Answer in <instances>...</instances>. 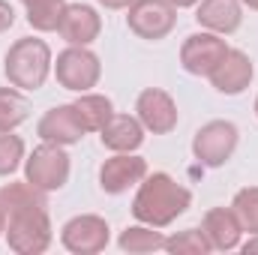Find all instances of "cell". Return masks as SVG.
I'll return each mask as SVG.
<instances>
[{
	"label": "cell",
	"mask_w": 258,
	"mask_h": 255,
	"mask_svg": "<svg viewBox=\"0 0 258 255\" xmlns=\"http://www.w3.org/2000/svg\"><path fill=\"white\" fill-rule=\"evenodd\" d=\"M189 204H192V192L183 183H177L165 171H153L138 183V192L132 198V216L144 225L165 228L177 216H183Z\"/></svg>",
	"instance_id": "cell-1"
},
{
	"label": "cell",
	"mask_w": 258,
	"mask_h": 255,
	"mask_svg": "<svg viewBox=\"0 0 258 255\" xmlns=\"http://www.w3.org/2000/svg\"><path fill=\"white\" fill-rule=\"evenodd\" d=\"M27 9V24L39 33H51L60 24V12H63V0H21Z\"/></svg>",
	"instance_id": "cell-21"
},
{
	"label": "cell",
	"mask_w": 258,
	"mask_h": 255,
	"mask_svg": "<svg viewBox=\"0 0 258 255\" xmlns=\"http://www.w3.org/2000/svg\"><path fill=\"white\" fill-rule=\"evenodd\" d=\"M243 3H246L249 9H255V12H258V0H243Z\"/></svg>",
	"instance_id": "cell-30"
},
{
	"label": "cell",
	"mask_w": 258,
	"mask_h": 255,
	"mask_svg": "<svg viewBox=\"0 0 258 255\" xmlns=\"http://www.w3.org/2000/svg\"><path fill=\"white\" fill-rule=\"evenodd\" d=\"M228 54V45L219 33H210V30H201L183 39L180 45V66L189 72V75H210L216 63Z\"/></svg>",
	"instance_id": "cell-9"
},
{
	"label": "cell",
	"mask_w": 258,
	"mask_h": 255,
	"mask_svg": "<svg viewBox=\"0 0 258 255\" xmlns=\"http://www.w3.org/2000/svg\"><path fill=\"white\" fill-rule=\"evenodd\" d=\"M177 9H189V6H198V0H171Z\"/></svg>",
	"instance_id": "cell-29"
},
{
	"label": "cell",
	"mask_w": 258,
	"mask_h": 255,
	"mask_svg": "<svg viewBox=\"0 0 258 255\" xmlns=\"http://www.w3.org/2000/svg\"><path fill=\"white\" fill-rule=\"evenodd\" d=\"M51 48L45 39H36V36H21L9 45L6 51V60H3V72L9 78L12 87L18 90H39L45 81H48V72H51Z\"/></svg>",
	"instance_id": "cell-2"
},
{
	"label": "cell",
	"mask_w": 258,
	"mask_h": 255,
	"mask_svg": "<svg viewBox=\"0 0 258 255\" xmlns=\"http://www.w3.org/2000/svg\"><path fill=\"white\" fill-rule=\"evenodd\" d=\"M126 24L138 39L159 42V39H165L174 30V24H177V6L171 0H132Z\"/></svg>",
	"instance_id": "cell-7"
},
{
	"label": "cell",
	"mask_w": 258,
	"mask_h": 255,
	"mask_svg": "<svg viewBox=\"0 0 258 255\" xmlns=\"http://www.w3.org/2000/svg\"><path fill=\"white\" fill-rule=\"evenodd\" d=\"M117 246L129 255H147V252H156V249H165V234L156 231L153 225H129L120 231L117 237Z\"/></svg>",
	"instance_id": "cell-19"
},
{
	"label": "cell",
	"mask_w": 258,
	"mask_h": 255,
	"mask_svg": "<svg viewBox=\"0 0 258 255\" xmlns=\"http://www.w3.org/2000/svg\"><path fill=\"white\" fill-rule=\"evenodd\" d=\"M195 21L219 36H231L243 24V6L240 0H198Z\"/></svg>",
	"instance_id": "cell-15"
},
{
	"label": "cell",
	"mask_w": 258,
	"mask_h": 255,
	"mask_svg": "<svg viewBox=\"0 0 258 255\" xmlns=\"http://www.w3.org/2000/svg\"><path fill=\"white\" fill-rule=\"evenodd\" d=\"M201 231L210 240V246L219 249V252L237 249L240 246V234H243V228H240V222H237V216H234L231 207H213V210H207L204 219H201Z\"/></svg>",
	"instance_id": "cell-16"
},
{
	"label": "cell",
	"mask_w": 258,
	"mask_h": 255,
	"mask_svg": "<svg viewBox=\"0 0 258 255\" xmlns=\"http://www.w3.org/2000/svg\"><path fill=\"white\" fill-rule=\"evenodd\" d=\"M237 141H240V132L231 120H210L195 132L192 156L204 168H222L234 156Z\"/></svg>",
	"instance_id": "cell-6"
},
{
	"label": "cell",
	"mask_w": 258,
	"mask_h": 255,
	"mask_svg": "<svg viewBox=\"0 0 258 255\" xmlns=\"http://www.w3.org/2000/svg\"><path fill=\"white\" fill-rule=\"evenodd\" d=\"M6 243L18 255H42L51 246V219L48 204L6 207Z\"/></svg>",
	"instance_id": "cell-3"
},
{
	"label": "cell",
	"mask_w": 258,
	"mask_h": 255,
	"mask_svg": "<svg viewBox=\"0 0 258 255\" xmlns=\"http://www.w3.org/2000/svg\"><path fill=\"white\" fill-rule=\"evenodd\" d=\"M135 114L141 120V126L153 135H168L177 126L180 114H177V102L171 99V93L159 90V87H147L138 93L135 99Z\"/></svg>",
	"instance_id": "cell-10"
},
{
	"label": "cell",
	"mask_w": 258,
	"mask_h": 255,
	"mask_svg": "<svg viewBox=\"0 0 258 255\" xmlns=\"http://www.w3.org/2000/svg\"><path fill=\"white\" fill-rule=\"evenodd\" d=\"M30 117V102L18 87H0V132H12Z\"/></svg>",
	"instance_id": "cell-20"
},
{
	"label": "cell",
	"mask_w": 258,
	"mask_h": 255,
	"mask_svg": "<svg viewBox=\"0 0 258 255\" xmlns=\"http://www.w3.org/2000/svg\"><path fill=\"white\" fill-rule=\"evenodd\" d=\"M12 24H15V9L6 0H0V33H6Z\"/></svg>",
	"instance_id": "cell-25"
},
{
	"label": "cell",
	"mask_w": 258,
	"mask_h": 255,
	"mask_svg": "<svg viewBox=\"0 0 258 255\" xmlns=\"http://www.w3.org/2000/svg\"><path fill=\"white\" fill-rule=\"evenodd\" d=\"M57 33L63 36L69 45H90L102 33V18L87 3H66L63 12H60Z\"/></svg>",
	"instance_id": "cell-14"
},
{
	"label": "cell",
	"mask_w": 258,
	"mask_h": 255,
	"mask_svg": "<svg viewBox=\"0 0 258 255\" xmlns=\"http://www.w3.org/2000/svg\"><path fill=\"white\" fill-rule=\"evenodd\" d=\"M99 75H102V63L87 45H69L54 60L57 84L72 93H87L90 87L99 84Z\"/></svg>",
	"instance_id": "cell-5"
},
{
	"label": "cell",
	"mask_w": 258,
	"mask_h": 255,
	"mask_svg": "<svg viewBox=\"0 0 258 255\" xmlns=\"http://www.w3.org/2000/svg\"><path fill=\"white\" fill-rule=\"evenodd\" d=\"M144 177H147V159H141L135 153H114L99 168V186L108 195H123Z\"/></svg>",
	"instance_id": "cell-12"
},
{
	"label": "cell",
	"mask_w": 258,
	"mask_h": 255,
	"mask_svg": "<svg viewBox=\"0 0 258 255\" xmlns=\"http://www.w3.org/2000/svg\"><path fill=\"white\" fill-rule=\"evenodd\" d=\"M231 210H234V216H237L243 231L258 234V186H243L234 195Z\"/></svg>",
	"instance_id": "cell-23"
},
{
	"label": "cell",
	"mask_w": 258,
	"mask_h": 255,
	"mask_svg": "<svg viewBox=\"0 0 258 255\" xmlns=\"http://www.w3.org/2000/svg\"><path fill=\"white\" fill-rule=\"evenodd\" d=\"M36 135H39L42 141H48V144L69 147V144H78V141L87 135V129L81 123L75 105L69 102V105H54V108H48V111L39 117V123H36Z\"/></svg>",
	"instance_id": "cell-11"
},
{
	"label": "cell",
	"mask_w": 258,
	"mask_h": 255,
	"mask_svg": "<svg viewBox=\"0 0 258 255\" xmlns=\"http://www.w3.org/2000/svg\"><path fill=\"white\" fill-rule=\"evenodd\" d=\"M111 240V228L102 216L96 213H81L72 216L60 228V243L75 255H96L102 252Z\"/></svg>",
	"instance_id": "cell-8"
},
{
	"label": "cell",
	"mask_w": 258,
	"mask_h": 255,
	"mask_svg": "<svg viewBox=\"0 0 258 255\" xmlns=\"http://www.w3.org/2000/svg\"><path fill=\"white\" fill-rule=\"evenodd\" d=\"M6 219H9V213H6V204L0 201V237L6 234Z\"/></svg>",
	"instance_id": "cell-28"
},
{
	"label": "cell",
	"mask_w": 258,
	"mask_h": 255,
	"mask_svg": "<svg viewBox=\"0 0 258 255\" xmlns=\"http://www.w3.org/2000/svg\"><path fill=\"white\" fill-rule=\"evenodd\" d=\"M165 249L171 255H207L213 252L210 240L204 237L201 228H186V231H177L174 237H165Z\"/></svg>",
	"instance_id": "cell-22"
},
{
	"label": "cell",
	"mask_w": 258,
	"mask_h": 255,
	"mask_svg": "<svg viewBox=\"0 0 258 255\" xmlns=\"http://www.w3.org/2000/svg\"><path fill=\"white\" fill-rule=\"evenodd\" d=\"M255 117H258V96H255Z\"/></svg>",
	"instance_id": "cell-31"
},
{
	"label": "cell",
	"mask_w": 258,
	"mask_h": 255,
	"mask_svg": "<svg viewBox=\"0 0 258 255\" xmlns=\"http://www.w3.org/2000/svg\"><path fill=\"white\" fill-rule=\"evenodd\" d=\"M69 171H72V159H69V153L60 144L42 141L24 159V180L33 183L36 189H42V192L63 189L69 183Z\"/></svg>",
	"instance_id": "cell-4"
},
{
	"label": "cell",
	"mask_w": 258,
	"mask_h": 255,
	"mask_svg": "<svg viewBox=\"0 0 258 255\" xmlns=\"http://www.w3.org/2000/svg\"><path fill=\"white\" fill-rule=\"evenodd\" d=\"M144 132L138 117H129V114H111V120L99 129V138H102V147L114 150V153H132L141 147L144 141Z\"/></svg>",
	"instance_id": "cell-17"
},
{
	"label": "cell",
	"mask_w": 258,
	"mask_h": 255,
	"mask_svg": "<svg viewBox=\"0 0 258 255\" xmlns=\"http://www.w3.org/2000/svg\"><path fill=\"white\" fill-rule=\"evenodd\" d=\"M72 105H75V111H78V117H81V123H84L87 132H99V129L111 120V114H114L111 99L102 96V93H90V90L81 93Z\"/></svg>",
	"instance_id": "cell-18"
},
{
	"label": "cell",
	"mask_w": 258,
	"mask_h": 255,
	"mask_svg": "<svg viewBox=\"0 0 258 255\" xmlns=\"http://www.w3.org/2000/svg\"><path fill=\"white\" fill-rule=\"evenodd\" d=\"M96 3L105 9H129L132 6V0H96Z\"/></svg>",
	"instance_id": "cell-26"
},
{
	"label": "cell",
	"mask_w": 258,
	"mask_h": 255,
	"mask_svg": "<svg viewBox=\"0 0 258 255\" xmlns=\"http://www.w3.org/2000/svg\"><path fill=\"white\" fill-rule=\"evenodd\" d=\"M243 252L249 255V252H258V234H249V240L243 243Z\"/></svg>",
	"instance_id": "cell-27"
},
{
	"label": "cell",
	"mask_w": 258,
	"mask_h": 255,
	"mask_svg": "<svg viewBox=\"0 0 258 255\" xmlns=\"http://www.w3.org/2000/svg\"><path fill=\"white\" fill-rule=\"evenodd\" d=\"M252 75H255V66H252V57L240 48H228V54L216 63V69L207 75L210 84L225 93V96H237L243 93L249 84H252Z\"/></svg>",
	"instance_id": "cell-13"
},
{
	"label": "cell",
	"mask_w": 258,
	"mask_h": 255,
	"mask_svg": "<svg viewBox=\"0 0 258 255\" xmlns=\"http://www.w3.org/2000/svg\"><path fill=\"white\" fill-rule=\"evenodd\" d=\"M21 159H24V141L12 132H0V177L18 171Z\"/></svg>",
	"instance_id": "cell-24"
}]
</instances>
